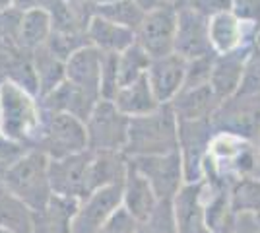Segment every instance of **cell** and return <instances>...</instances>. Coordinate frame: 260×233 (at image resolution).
I'll use <instances>...</instances> for the list:
<instances>
[{
  "mask_svg": "<svg viewBox=\"0 0 260 233\" xmlns=\"http://www.w3.org/2000/svg\"><path fill=\"white\" fill-rule=\"evenodd\" d=\"M2 183L16 198H20L33 212L41 214L53 200L49 179V157L41 150H27L2 175Z\"/></svg>",
  "mask_w": 260,
  "mask_h": 233,
  "instance_id": "obj_1",
  "label": "cell"
},
{
  "mask_svg": "<svg viewBox=\"0 0 260 233\" xmlns=\"http://www.w3.org/2000/svg\"><path fill=\"white\" fill-rule=\"evenodd\" d=\"M43 121L39 97L27 93L10 80L0 82V132L18 144L35 146Z\"/></svg>",
  "mask_w": 260,
  "mask_h": 233,
  "instance_id": "obj_2",
  "label": "cell"
},
{
  "mask_svg": "<svg viewBox=\"0 0 260 233\" xmlns=\"http://www.w3.org/2000/svg\"><path fill=\"white\" fill-rule=\"evenodd\" d=\"M179 150V119L171 105H161L150 115L130 119L126 157L161 155Z\"/></svg>",
  "mask_w": 260,
  "mask_h": 233,
  "instance_id": "obj_3",
  "label": "cell"
},
{
  "mask_svg": "<svg viewBox=\"0 0 260 233\" xmlns=\"http://www.w3.org/2000/svg\"><path fill=\"white\" fill-rule=\"evenodd\" d=\"M33 150H41L49 159H62L86 152L89 150L86 122L68 113L43 111V121Z\"/></svg>",
  "mask_w": 260,
  "mask_h": 233,
  "instance_id": "obj_4",
  "label": "cell"
},
{
  "mask_svg": "<svg viewBox=\"0 0 260 233\" xmlns=\"http://www.w3.org/2000/svg\"><path fill=\"white\" fill-rule=\"evenodd\" d=\"M130 119L109 99H101L86 121L87 148L91 152H122L128 142Z\"/></svg>",
  "mask_w": 260,
  "mask_h": 233,
  "instance_id": "obj_5",
  "label": "cell"
},
{
  "mask_svg": "<svg viewBox=\"0 0 260 233\" xmlns=\"http://www.w3.org/2000/svg\"><path fill=\"white\" fill-rule=\"evenodd\" d=\"M216 132H228L249 142L260 138V95L237 93L225 99L212 117Z\"/></svg>",
  "mask_w": 260,
  "mask_h": 233,
  "instance_id": "obj_6",
  "label": "cell"
},
{
  "mask_svg": "<svg viewBox=\"0 0 260 233\" xmlns=\"http://www.w3.org/2000/svg\"><path fill=\"white\" fill-rule=\"evenodd\" d=\"M128 159L136 167V171L142 173L146 181L152 185L159 202L163 200L171 202L179 194V190L186 185L183 157L179 154V150L161 155H138Z\"/></svg>",
  "mask_w": 260,
  "mask_h": 233,
  "instance_id": "obj_7",
  "label": "cell"
},
{
  "mask_svg": "<svg viewBox=\"0 0 260 233\" xmlns=\"http://www.w3.org/2000/svg\"><path fill=\"white\" fill-rule=\"evenodd\" d=\"M89 163H91V150L62 159H49V179L54 196H62L76 202L87 198L91 194Z\"/></svg>",
  "mask_w": 260,
  "mask_h": 233,
  "instance_id": "obj_8",
  "label": "cell"
},
{
  "mask_svg": "<svg viewBox=\"0 0 260 233\" xmlns=\"http://www.w3.org/2000/svg\"><path fill=\"white\" fill-rule=\"evenodd\" d=\"M179 4H163L161 8L148 12L136 29V43L150 55V58L175 53V34Z\"/></svg>",
  "mask_w": 260,
  "mask_h": 233,
  "instance_id": "obj_9",
  "label": "cell"
},
{
  "mask_svg": "<svg viewBox=\"0 0 260 233\" xmlns=\"http://www.w3.org/2000/svg\"><path fill=\"white\" fill-rule=\"evenodd\" d=\"M124 183V181H122ZM122 183L107 185L78 204L70 220V233H99L113 214L122 208Z\"/></svg>",
  "mask_w": 260,
  "mask_h": 233,
  "instance_id": "obj_10",
  "label": "cell"
},
{
  "mask_svg": "<svg viewBox=\"0 0 260 233\" xmlns=\"http://www.w3.org/2000/svg\"><path fill=\"white\" fill-rule=\"evenodd\" d=\"M214 134L212 121H179V154L183 157L186 183L204 179V161Z\"/></svg>",
  "mask_w": 260,
  "mask_h": 233,
  "instance_id": "obj_11",
  "label": "cell"
},
{
  "mask_svg": "<svg viewBox=\"0 0 260 233\" xmlns=\"http://www.w3.org/2000/svg\"><path fill=\"white\" fill-rule=\"evenodd\" d=\"M175 53L186 60L216 55L210 43V20L186 4H179Z\"/></svg>",
  "mask_w": 260,
  "mask_h": 233,
  "instance_id": "obj_12",
  "label": "cell"
},
{
  "mask_svg": "<svg viewBox=\"0 0 260 233\" xmlns=\"http://www.w3.org/2000/svg\"><path fill=\"white\" fill-rule=\"evenodd\" d=\"M146 78H148L157 101L161 105H169L184 88L186 58H183L177 53L152 58Z\"/></svg>",
  "mask_w": 260,
  "mask_h": 233,
  "instance_id": "obj_13",
  "label": "cell"
},
{
  "mask_svg": "<svg viewBox=\"0 0 260 233\" xmlns=\"http://www.w3.org/2000/svg\"><path fill=\"white\" fill-rule=\"evenodd\" d=\"M171 204L179 233H214L208 225L202 181L186 183Z\"/></svg>",
  "mask_w": 260,
  "mask_h": 233,
  "instance_id": "obj_14",
  "label": "cell"
},
{
  "mask_svg": "<svg viewBox=\"0 0 260 233\" xmlns=\"http://www.w3.org/2000/svg\"><path fill=\"white\" fill-rule=\"evenodd\" d=\"M258 34L256 27L241 22L231 10L210 18V43L216 55L231 53L241 47H250L254 45Z\"/></svg>",
  "mask_w": 260,
  "mask_h": 233,
  "instance_id": "obj_15",
  "label": "cell"
},
{
  "mask_svg": "<svg viewBox=\"0 0 260 233\" xmlns=\"http://www.w3.org/2000/svg\"><path fill=\"white\" fill-rule=\"evenodd\" d=\"M254 45L250 47H241L231 53L216 55L214 58V66H212V76H210V86L216 91V95L221 101L229 99L233 95H237L243 76H245V68L247 60Z\"/></svg>",
  "mask_w": 260,
  "mask_h": 233,
  "instance_id": "obj_16",
  "label": "cell"
},
{
  "mask_svg": "<svg viewBox=\"0 0 260 233\" xmlns=\"http://www.w3.org/2000/svg\"><path fill=\"white\" fill-rule=\"evenodd\" d=\"M159 204V198L155 196L152 185L146 181V177L136 171V167L130 163L128 171L122 183V208L138 223L146 222L152 216Z\"/></svg>",
  "mask_w": 260,
  "mask_h": 233,
  "instance_id": "obj_17",
  "label": "cell"
},
{
  "mask_svg": "<svg viewBox=\"0 0 260 233\" xmlns=\"http://www.w3.org/2000/svg\"><path fill=\"white\" fill-rule=\"evenodd\" d=\"M101 70H103V53L91 45L80 49L76 55L66 60V80L99 97H101Z\"/></svg>",
  "mask_w": 260,
  "mask_h": 233,
  "instance_id": "obj_18",
  "label": "cell"
},
{
  "mask_svg": "<svg viewBox=\"0 0 260 233\" xmlns=\"http://www.w3.org/2000/svg\"><path fill=\"white\" fill-rule=\"evenodd\" d=\"M223 101L216 95L212 86L183 89L169 105L179 121H212Z\"/></svg>",
  "mask_w": 260,
  "mask_h": 233,
  "instance_id": "obj_19",
  "label": "cell"
},
{
  "mask_svg": "<svg viewBox=\"0 0 260 233\" xmlns=\"http://www.w3.org/2000/svg\"><path fill=\"white\" fill-rule=\"evenodd\" d=\"M86 34L91 47H95L101 53H111V55H119L122 51H126L130 45L136 43V34L132 29L109 22L98 14L91 18Z\"/></svg>",
  "mask_w": 260,
  "mask_h": 233,
  "instance_id": "obj_20",
  "label": "cell"
},
{
  "mask_svg": "<svg viewBox=\"0 0 260 233\" xmlns=\"http://www.w3.org/2000/svg\"><path fill=\"white\" fill-rule=\"evenodd\" d=\"M113 103L117 105L122 115H126L128 119H136V117H144L150 115L155 109L161 107V103L153 95L152 86L148 82V78L144 76L132 84H126L117 91Z\"/></svg>",
  "mask_w": 260,
  "mask_h": 233,
  "instance_id": "obj_21",
  "label": "cell"
},
{
  "mask_svg": "<svg viewBox=\"0 0 260 233\" xmlns=\"http://www.w3.org/2000/svg\"><path fill=\"white\" fill-rule=\"evenodd\" d=\"M53 35V18L51 12L45 8L22 12L20 22V34H18V45L23 53H35L47 45L49 37Z\"/></svg>",
  "mask_w": 260,
  "mask_h": 233,
  "instance_id": "obj_22",
  "label": "cell"
},
{
  "mask_svg": "<svg viewBox=\"0 0 260 233\" xmlns=\"http://www.w3.org/2000/svg\"><path fill=\"white\" fill-rule=\"evenodd\" d=\"M0 227L12 233H35V214L16 198L0 179Z\"/></svg>",
  "mask_w": 260,
  "mask_h": 233,
  "instance_id": "obj_23",
  "label": "cell"
},
{
  "mask_svg": "<svg viewBox=\"0 0 260 233\" xmlns=\"http://www.w3.org/2000/svg\"><path fill=\"white\" fill-rule=\"evenodd\" d=\"M31 62L39 80V97L49 95L66 82V62L56 58L47 47L31 53Z\"/></svg>",
  "mask_w": 260,
  "mask_h": 233,
  "instance_id": "obj_24",
  "label": "cell"
},
{
  "mask_svg": "<svg viewBox=\"0 0 260 233\" xmlns=\"http://www.w3.org/2000/svg\"><path fill=\"white\" fill-rule=\"evenodd\" d=\"M229 204L235 216H260V177H241L229 185Z\"/></svg>",
  "mask_w": 260,
  "mask_h": 233,
  "instance_id": "obj_25",
  "label": "cell"
},
{
  "mask_svg": "<svg viewBox=\"0 0 260 233\" xmlns=\"http://www.w3.org/2000/svg\"><path fill=\"white\" fill-rule=\"evenodd\" d=\"M152 58L142 49L138 43L130 45L126 51L119 53V76H120V88L140 80L148 74Z\"/></svg>",
  "mask_w": 260,
  "mask_h": 233,
  "instance_id": "obj_26",
  "label": "cell"
},
{
  "mask_svg": "<svg viewBox=\"0 0 260 233\" xmlns=\"http://www.w3.org/2000/svg\"><path fill=\"white\" fill-rule=\"evenodd\" d=\"M95 14L105 18L109 22L122 25L126 29H132L136 34V29L140 27L142 20H144V12L132 2V0H119L113 4H105V6H95Z\"/></svg>",
  "mask_w": 260,
  "mask_h": 233,
  "instance_id": "obj_27",
  "label": "cell"
},
{
  "mask_svg": "<svg viewBox=\"0 0 260 233\" xmlns=\"http://www.w3.org/2000/svg\"><path fill=\"white\" fill-rule=\"evenodd\" d=\"M87 34H62V31H53V35L47 41V49L60 60H68L72 55H76L80 49L87 47Z\"/></svg>",
  "mask_w": 260,
  "mask_h": 233,
  "instance_id": "obj_28",
  "label": "cell"
},
{
  "mask_svg": "<svg viewBox=\"0 0 260 233\" xmlns=\"http://www.w3.org/2000/svg\"><path fill=\"white\" fill-rule=\"evenodd\" d=\"M138 233H179L175 223L173 204L169 200H163L152 216L138 225Z\"/></svg>",
  "mask_w": 260,
  "mask_h": 233,
  "instance_id": "obj_29",
  "label": "cell"
},
{
  "mask_svg": "<svg viewBox=\"0 0 260 233\" xmlns=\"http://www.w3.org/2000/svg\"><path fill=\"white\" fill-rule=\"evenodd\" d=\"M120 89L119 55L103 53V70H101V97L113 101Z\"/></svg>",
  "mask_w": 260,
  "mask_h": 233,
  "instance_id": "obj_30",
  "label": "cell"
},
{
  "mask_svg": "<svg viewBox=\"0 0 260 233\" xmlns=\"http://www.w3.org/2000/svg\"><path fill=\"white\" fill-rule=\"evenodd\" d=\"M214 58H216V55H208V56H200V58H192V60H186V78H184L183 89L208 86L210 84V76H212Z\"/></svg>",
  "mask_w": 260,
  "mask_h": 233,
  "instance_id": "obj_31",
  "label": "cell"
},
{
  "mask_svg": "<svg viewBox=\"0 0 260 233\" xmlns=\"http://www.w3.org/2000/svg\"><path fill=\"white\" fill-rule=\"evenodd\" d=\"M239 93H252V95H260V47L254 45L247 60V68H245V76H243V84Z\"/></svg>",
  "mask_w": 260,
  "mask_h": 233,
  "instance_id": "obj_32",
  "label": "cell"
},
{
  "mask_svg": "<svg viewBox=\"0 0 260 233\" xmlns=\"http://www.w3.org/2000/svg\"><path fill=\"white\" fill-rule=\"evenodd\" d=\"M231 12L241 22L252 25L260 31V0H233Z\"/></svg>",
  "mask_w": 260,
  "mask_h": 233,
  "instance_id": "obj_33",
  "label": "cell"
},
{
  "mask_svg": "<svg viewBox=\"0 0 260 233\" xmlns=\"http://www.w3.org/2000/svg\"><path fill=\"white\" fill-rule=\"evenodd\" d=\"M138 225L140 223L136 222L128 212L120 208L113 214V218L103 225V229L99 233H138Z\"/></svg>",
  "mask_w": 260,
  "mask_h": 233,
  "instance_id": "obj_34",
  "label": "cell"
},
{
  "mask_svg": "<svg viewBox=\"0 0 260 233\" xmlns=\"http://www.w3.org/2000/svg\"><path fill=\"white\" fill-rule=\"evenodd\" d=\"M181 4L190 6L192 10L200 12L202 16H206L208 20H210V18H212V16H216V14L231 10L233 0H183Z\"/></svg>",
  "mask_w": 260,
  "mask_h": 233,
  "instance_id": "obj_35",
  "label": "cell"
},
{
  "mask_svg": "<svg viewBox=\"0 0 260 233\" xmlns=\"http://www.w3.org/2000/svg\"><path fill=\"white\" fill-rule=\"evenodd\" d=\"M223 233H260V222L256 216H235Z\"/></svg>",
  "mask_w": 260,
  "mask_h": 233,
  "instance_id": "obj_36",
  "label": "cell"
},
{
  "mask_svg": "<svg viewBox=\"0 0 260 233\" xmlns=\"http://www.w3.org/2000/svg\"><path fill=\"white\" fill-rule=\"evenodd\" d=\"M56 0H12V6L20 12L35 10V8H45V10H51Z\"/></svg>",
  "mask_w": 260,
  "mask_h": 233,
  "instance_id": "obj_37",
  "label": "cell"
},
{
  "mask_svg": "<svg viewBox=\"0 0 260 233\" xmlns=\"http://www.w3.org/2000/svg\"><path fill=\"white\" fill-rule=\"evenodd\" d=\"M132 2H134L144 14L157 10V8H161L163 4H169V2H165V0H132Z\"/></svg>",
  "mask_w": 260,
  "mask_h": 233,
  "instance_id": "obj_38",
  "label": "cell"
},
{
  "mask_svg": "<svg viewBox=\"0 0 260 233\" xmlns=\"http://www.w3.org/2000/svg\"><path fill=\"white\" fill-rule=\"evenodd\" d=\"M10 8H14V6H12V0H0V14L10 10Z\"/></svg>",
  "mask_w": 260,
  "mask_h": 233,
  "instance_id": "obj_39",
  "label": "cell"
},
{
  "mask_svg": "<svg viewBox=\"0 0 260 233\" xmlns=\"http://www.w3.org/2000/svg\"><path fill=\"white\" fill-rule=\"evenodd\" d=\"M93 6H105V4H113V2H119V0H89Z\"/></svg>",
  "mask_w": 260,
  "mask_h": 233,
  "instance_id": "obj_40",
  "label": "cell"
},
{
  "mask_svg": "<svg viewBox=\"0 0 260 233\" xmlns=\"http://www.w3.org/2000/svg\"><path fill=\"white\" fill-rule=\"evenodd\" d=\"M68 4H80V2H89V0H64Z\"/></svg>",
  "mask_w": 260,
  "mask_h": 233,
  "instance_id": "obj_41",
  "label": "cell"
},
{
  "mask_svg": "<svg viewBox=\"0 0 260 233\" xmlns=\"http://www.w3.org/2000/svg\"><path fill=\"white\" fill-rule=\"evenodd\" d=\"M165 2H169V4H179L181 0H165Z\"/></svg>",
  "mask_w": 260,
  "mask_h": 233,
  "instance_id": "obj_42",
  "label": "cell"
},
{
  "mask_svg": "<svg viewBox=\"0 0 260 233\" xmlns=\"http://www.w3.org/2000/svg\"><path fill=\"white\" fill-rule=\"evenodd\" d=\"M0 233H12V231H8V229H2V227H0Z\"/></svg>",
  "mask_w": 260,
  "mask_h": 233,
  "instance_id": "obj_43",
  "label": "cell"
},
{
  "mask_svg": "<svg viewBox=\"0 0 260 233\" xmlns=\"http://www.w3.org/2000/svg\"><path fill=\"white\" fill-rule=\"evenodd\" d=\"M258 222H260V216H258Z\"/></svg>",
  "mask_w": 260,
  "mask_h": 233,
  "instance_id": "obj_44",
  "label": "cell"
},
{
  "mask_svg": "<svg viewBox=\"0 0 260 233\" xmlns=\"http://www.w3.org/2000/svg\"><path fill=\"white\" fill-rule=\"evenodd\" d=\"M181 2H183V0H181ZM181 2H179V4H181Z\"/></svg>",
  "mask_w": 260,
  "mask_h": 233,
  "instance_id": "obj_45",
  "label": "cell"
}]
</instances>
